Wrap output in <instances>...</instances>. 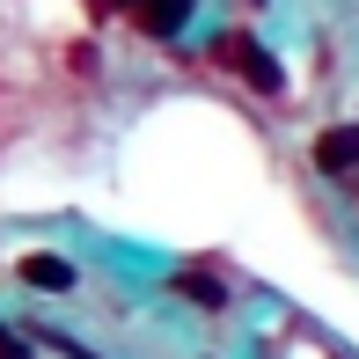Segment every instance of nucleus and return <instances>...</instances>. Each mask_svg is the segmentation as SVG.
I'll use <instances>...</instances> for the list:
<instances>
[{
  "instance_id": "obj_3",
  "label": "nucleus",
  "mask_w": 359,
  "mask_h": 359,
  "mask_svg": "<svg viewBox=\"0 0 359 359\" xmlns=\"http://www.w3.org/2000/svg\"><path fill=\"white\" fill-rule=\"evenodd\" d=\"M184 15H191V0H147L140 22H147V29H184Z\"/></svg>"
},
{
  "instance_id": "obj_2",
  "label": "nucleus",
  "mask_w": 359,
  "mask_h": 359,
  "mask_svg": "<svg viewBox=\"0 0 359 359\" xmlns=\"http://www.w3.org/2000/svg\"><path fill=\"white\" fill-rule=\"evenodd\" d=\"M22 279H29V286H52V293H59V286H74V271L59 264V257H22Z\"/></svg>"
},
{
  "instance_id": "obj_1",
  "label": "nucleus",
  "mask_w": 359,
  "mask_h": 359,
  "mask_svg": "<svg viewBox=\"0 0 359 359\" xmlns=\"http://www.w3.org/2000/svg\"><path fill=\"white\" fill-rule=\"evenodd\" d=\"M316 169H323V176H352V169H359V125L316 140Z\"/></svg>"
},
{
  "instance_id": "obj_4",
  "label": "nucleus",
  "mask_w": 359,
  "mask_h": 359,
  "mask_svg": "<svg viewBox=\"0 0 359 359\" xmlns=\"http://www.w3.org/2000/svg\"><path fill=\"white\" fill-rule=\"evenodd\" d=\"M242 74H250L257 88H279V67H271V59L257 52V44H242Z\"/></svg>"
}]
</instances>
